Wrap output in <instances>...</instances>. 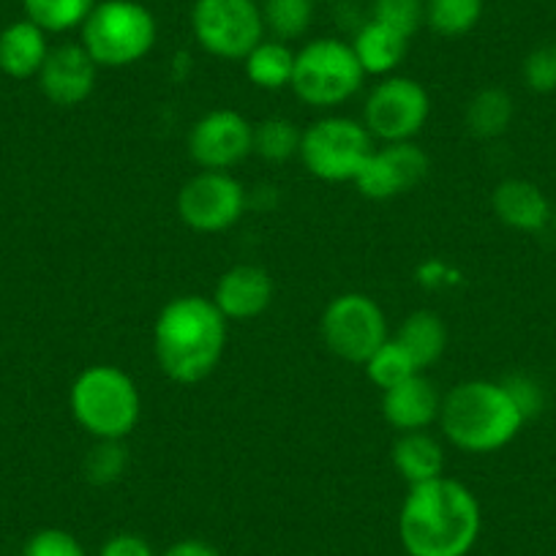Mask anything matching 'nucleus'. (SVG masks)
Masks as SVG:
<instances>
[{"label": "nucleus", "mask_w": 556, "mask_h": 556, "mask_svg": "<svg viewBox=\"0 0 556 556\" xmlns=\"http://www.w3.org/2000/svg\"><path fill=\"white\" fill-rule=\"evenodd\" d=\"M319 333L336 357L355 366H363L390 339L382 306L363 292L336 295L319 317Z\"/></svg>", "instance_id": "nucleus-9"}, {"label": "nucleus", "mask_w": 556, "mask_h": 556, "mask_svg": "<svg viewBox=\"0 0 556 556\" xmlns=\"http://www.w3.org/2000/svg\"><path fill=\"white\" fill-rule=\"evenodd\" d=\"M502 384H505L507 393L516 401V406L521 409L523 417H534L543 409V390H540V384L534 382V379L523 377V374H513V377H507Z\"/></svg>", "instance_id": "nucleus-33"}, {"label": "nucleus", "mask_w": 556, "mask_h": 556, "mask_svg": "<svg viewBox=\"0 0 556 556\" xmlns=\"http://www.w3.org/2000/svg\"><path fill=\"white\" fill-rule=\"evenodd\" d=\"M513 99L502 88H483L469 99L464 110V126L478 139H496L510 128Z\"/></svg>", "instance_id": "nucleus-23"}, {"label": "nucleus", "mask_w": 556, "mask_h": 556, "mask_svg": "<svg viewBox=\"0 0 556 556\" xmlns=\"http://www.w3.org/2000/svg\"><path fill=\"white\" fill-rule=\"evenodd\" d=\"M227 325L211 298H173L153 323V355L164 377L178 384L211 377L227 346Z\"/></svg>", "instance_id": "nucleus-2"}, {"label": "nucleus", "mask_w": 556, "mask_h": 556, "mask_svg": "<svg viewBox=\"0 0 556 556\" xmlns=\"http://www.w3.org/2000/svg\"><path fill=\"white\" fill-rule=\"evenodd\" d=\"M273 295H276V285L265 267L235 265L222 273L211 301L227 317V323L232 319L245 323V319L262 317L270 308Z\"/></svg>", "instance_id": "nucleus-15"}, {"label": "nucleus", "mask_w": 556, "mask_h": 556, "mask_svg": "<svg viewBox=\"0 0 556 556\" xmlns=\"http://www.w3.org/2000/svg\"><path fill=\"white\" fill-rule=\"evenodd\" d=\"M440 409L442 395L426 374H415L382 390V417L399 434L426 431L434 420H440Z\"/></svg>", "instance_id": "nucleus-16"}, {"label": "nucleus", "mask_w": 556, "mask_h": 556, "mask_svg": "<svg viewBox=\"0 0 556 556\" xmlns=\"http://www.w3.org/2000/svg\"><path fill=\"white\" fill-rule=\"evenodd\" d=\"M260 9L265 34L278 41H292L312 28L317 0H262Z\"/></svg>", "instance_id": "nucleus-25"}, {"label": "nucleus", "mask_w": 556, "mask_h": 556, "mask_svg": "<svg viewBox=\"0 0 556 556\" xmlns=\"http://www.w3.org/2000/svg\"><path fill=\"white\" fill-rule=\"evenodd\" d=\"M374 137L363 121L344 115H325L303 128L301 162L317 180L325 184H355L363 164L374 151Z\"/></svg>", "instance_id": "nucleus-7"}, {"label": "nucleus", "mask_w": 556, "mask_h": 556, "mask_svg": "<svg viewBox=\"0 0 556 556\" xmlns=\"http://www.w3.org/2000/svg\"><path fill=\"white\" fill-rule=\"evenodd\" d=\"M126 464L128 456L121 442H96L93 451L85 458V475H88L90 483L110 485L121 480Z\"/></svg>", "instance_id": "nucleus-30"}, {"label": "nucleus", "mask_w": 556, "mask_h": 556, "mask_svg": "<svg viewBox=\"0 0 556 556\" xmlns=\"http://www.w3.org/2000/svg\"><path fill=\"white\" fill-rule=\"evenodd\" d=\"M96 77H99V66L88 55V50L79 41H68V45L52 47L36 79H39L41 93L52 104L72 110V106L85 104L90 99Z\"/></svg>", "instance_id": "nucleus-14"}, {"label": "nucleus", "mask_w": 556, "mask_h": 556, "mask_svg": "<svg viewBox=\"0 0 556 556\" xmlns=\"http://www.w3.org/2000/svg\"><path fill=\"white\" fill-rule=\"evenodd\" d=\"M189 20L197 45L222 61H243L267 36L256 0H194Z\"/></svg>", "instance_id": "nucleus-8"}, {"label": "nucleus", "mask_w": 556, "mask_h": 556, "mask_svg": "<svg viewBox=\"0 0 556 556\" xmlns=\"http://www.w3.org/2000/svg\"><path fill=\"white\" fill-rule=\"evenodd\" d=\"M162 556H218V551L205 540H180V543L169 545Z\"/></svg>", "instance_id": "nucleus-35"}, {"label": "nucleus", "mask_w": 556, "mask_h": 556, "mask_svg": "<svg viewBox=\"0 0 556 556\" xmlns=\"http://www.w3.org/2000/svg\"><path fill=\"white\" fill-rule=\"evenodd\" d=\"M68 409L96 442H123L139 424L142 395L131 374L112 363L83 368L68 390Z\"/></svg>", "instance_id": "nucleus-4"}, {"label": "nucleus", "mask_w": 556, "mask_h": 556, "mask_svg": "<svg viewBox=\"0 0 556 556\" xmlns=\"http://www.w3.org/2000/svg\"><path fill=\"white\" fill-rule=\"evenodd\" d=\"M363 368H366L368 379H371L379 390H388L393 388V384L404 382V379L415 377V374H424V371H417L412 357L406 355V350L393 339V336H390V339L384 341V344L379 346L366 363H363Z\"/></svg>", "instance_id": "nucleus-28"}, {"label": "nucleus", "mask_w": 556, "mask_h": 556, "mask_svg": "<svg viewBox=\"0 0 556 556\" xmlns=\"http://www.w3.org/2000/svg\"><path fill=\"white\" fill-rule=\"evenodd\" d=\"M23 556H88L85 554L83 543L74 538L66 529H39L36 534H30L28 543H25Z\"/></svg>", "instance_id": "nucleus-31"}, {"label": "nucleus", "mask_w": 556, "mask_h": 556, "mask_svg": "<svg viewBox=\"0 0 556 556\" xmlns=\"http://www.w3.org/2000/svg\"><path fill=\"white\" fill-rule=\"evenodd\" d=\"M485 0H426V28L442 39H462L478 28Z\"/></svg>", "instance_id": "nucleus-24"}, {"label": "nucleus", "mask_w": 556, "mask_h": 556, "mask_svg": "<svg viewBox=\"0 0 556 556\" xmlns=\"http://www.w3.org/2000/svg\"><path fill=\"white\" fill-rule=\"evenodd\" d=\"M371 20L412 39L426 25V0H374Z\"/></svg>", "instance_id": "nucleus-29"}, {"label": "nucleus", "mask_w": 556, "mask_h": 556, "mask_svg": "<svg viewBox=\"0 0 556 556\" xmlns=\"http://www.w3.org/2000/svg\"><path fill=\"white\" fill-rule=\"evenodd\" d=\"M99 556H156L153 548L148 545V540H142L139 534H112L104 545H101Z\"/></svg>", "instance_id": "nucleus-34"}, {"label": "nucleus", "mask_w": 556, "mask_h": 556, "mask_svg": "<svg viewBox=\"0 0 556 556\" xmlns=\"http://www.w3.org/2000/svg\"><path fill=\"white\" fill-rule=\"evenodd\" d=\"M159 25L139 0H99L79 28V45L99 68H126L151 55Z\"/></svg>", "instance_id": "nucleus-5"}, {"label": "nucleus", "mask_w": 556, "mask_h": 556, "mask_svg": "<svg viewBox=\"0 0 556 556\" xmlns=\"http://www.w3.org/2000/svg\"><path fill=\"white\" fill-rule=\"evenodd\" d=\"M99 0H23L25 17L47 34L79 30Z\"/></svg>", "instance_id": "nucleus-26"}, {"label": "nucleus", "mask_w": 556, "mask_h": 556, "mask_svg": "<svg viewBox=\"0 0 556 556\" xmlns=\"http://www.w3.org/2000/svg\"><path fill=\"white\" fill-rule=\"evenodd\" d=\"M47 30L30 23L28 17L7 25L0 30V72L12 79L39 77L47 55H50V41Z\"/></svg>", "instance_id": "nucleus-17"}, {"label": "nucleus", "mask_w": 556, "mask_h": 556, "mask_svg": "<svg viewBox=\"0 0 556 556\" xmlns=\"http://www.w3.org/2000/svg\"><path fill=\"white\" fill-rule=\"evenodd\" d=\"M245 213V189L235 175L200 169L178 191V216L191 232L218 235Z\"/></svg>", "instance_id": "nucleus-11"}, {"label": "nucleus", "mask_w": 556, "mask_h": 556, "mask_svg": "<svg viewBox=\"0 0 556 556\" xmlns=\"http://www.w3.org/2000/svg\"><path fill=\"white\" fill-rule=\"evenodd\" d=\"M523 79L534 93L556 90V45H540L523 61Z\"/></svg>", "instance_id": "nucleus-32"}, {"label": "nucleus", "mask_w": 556, "mask_h": 556, "mask_svg": "<svg viewBox=\"0 0 556 556\" xmlns=\"http://www.w3.org/2000/svg\"><path fill=\"white\" fill-rule=\"evenodd\" d=\"M401 346L406 350V355L412 357V363L417 366V371L434 366L447 350V325L442 323L440 314L434 312H415L401 323V328L393 336Z\"/></svg>", "instance_id": "nucleus-21"}, {"label": "nucleus", "mask_w": 556, "mask_h": 556, "mask_svg": "<svg viewBox=\"0 0 556 556\" xmlns=\"http://www.w3.org/2000/svg\"><path fill=\"white\" fill-rule=\"evenodd\" d=\"M496 218L521 232H540L551 222V205L543 191L529 180H505L491 197Z\"/></svg>", "instance_id": "nucleus-18"}, {"label": "nucleus", "mask_w": 556, "mask_h": 556, "mask_svg": "<svg viewBox=\"0 0 556 556\" xmlns=\"http://www.w3.org/2000/svg\"><path fill=\"white\" fill-rule=\"evenodd\" d=\"M554 222H556V213H554Z\"/></svg>", "instance_id": "nucleus-36"}, {"label": "nucleus", "mask_w": 556, "mask_h": 556, "mask_svg": "<svg viewBox=\"0 0 556 556\" xmlns=\"http://www.w3.org/2000/svg\"><path fill=\"white\" fill-rule=\"evenodd\" d=\"M521 409L502 382L467 379L442 395L440 426L445 440L464 453H496L521 431Z\"/></svg>", "instance_id": "nucleus-3"}, {"label": "nucleus", "mask_w": 556, "mask_h": 556, "mask_svg": "<svg viewBox=\"0 0 556 556\" xmlns=\"http://www.w3.org/2000/svg\"><path fill=\"white\" fill-rule=\"evenodd\" d=\"M352 50H355L366 77H390L409 52V36L399 34L377 20H368L355 34Z\"/></svg>", "instance_id": "nucleus-19"}, {"label": "nucleus", "mask_w": 556, "mask_h": 556, "mask_svg": "<svg viewBox=\"0 0 556 556\" xmlns=\"http://www.w3.org/2000/svg\"><path fill=\"white\" fill-rule=\"evenodd\" d=\"M303 131L281 115L265 117L254 126V153L270 164H285L301 153Z\"/></svg>", "instance_id": "nucleus-27"}, {"label": "nucleus", "mask_w": 556, "mask_h": 556, "mask_svg": "<svg viewBox=\"0 0 556 556\" xmlns=\"http://www.w3.org/2000/svg\"><path fill=\"white\" fill-rule=\"evenodd\" d=\"M483 513L472 491L453 478L409 485L399 510V540L409 556H469Z\"/></svg>", "instance_id": "nucleus-1"}, {"label": "nucleus", "mask_w": 556, "mask_h": 556, "mask_svg": "<svg viewBox=\"0 0 556 556\" xmlns=\"http://www.w3.org/2000/svg\"><path fill=\"white\" fill-rule=\"evenodd\" d=\"M363 83L366 72L346 41L325 36L308 41L295 52V74L290 88L303 104L314 110H336L361 93Z\"/></svg>", "instance_id": "nucleus-6"}, {"label": "nucleus", "mask_w": 556, "mask_h": 556, "mask_svg": "<svg viewBox=\"0 0 556 556\" xmlns=\"http://www.w3.org/2000/svg\"><path fill=\"white\" fill-rule=\"evenodd\" d=\"M431 115V96L412 77L390 74L368 93L363 106V126L379 142H412L424 131Z\"/></svg>", "instance_id": "nucleus-10"}, {"label": "nucleus", "mask_w": 556, "mask_h": 556, "mask_svg": "<svg viewBox=\"0 0 556 556\" xmlns=\"http://www.w3.org/2000/svg\"><path fill=\"white\" fill-rule=\"evenodd\" d=\"M429 169V153L417 146L415 139L412 142H382L363 164L355 186L366 200H395L424 184Z\"/></svg>", "instance_id": "nucleus-13"}, {"label": "nucleus", "mask_w": 556, "mask_h": 556, "mask_svg": "<svg viewBox=\"0 0 556 556\" xmlns=\"http://www.w3.org/2000/svg\"><path fill=\"white\" fill-rule=\"evenodd\" d=\"M245 77L260 90H285L292 85L295 74V52L287 41L265 36L249 55L243 58Z\"/></svg>", "instance_id": "nucleus-22"}, {"label": "nucleus", "mask_w": 556, "mask_h": 556, "mask_svg": "<svg viewBox=\"0 0 556 556\" xmlns=\"http://www.w3.org/2000/svg\"><path fill=\"white\" fill-rule=\"evenodd\" d=\"M393 467L401 475L406 485L429 483L445 475V451H442L440 440L426 431H409L395 440L393 453Z\"/></svg>", "instance_id": "nucleus-20"}, {"label": "nucleus", "mask_w": 556, "mask_h": 556, "mask_svg": "<svg viewBox=\"0 0 556 556\" xmlns=\"http://www.w3.org/2000/svg\"><path fill=\"white\" fill-rule=\"evenodd\" d=\"M186 146L200 169L229 173L254 153V123L235 110H211L191 126Z\"/></svg>", "instance_id": "nucleus-12"}]
</instances>
